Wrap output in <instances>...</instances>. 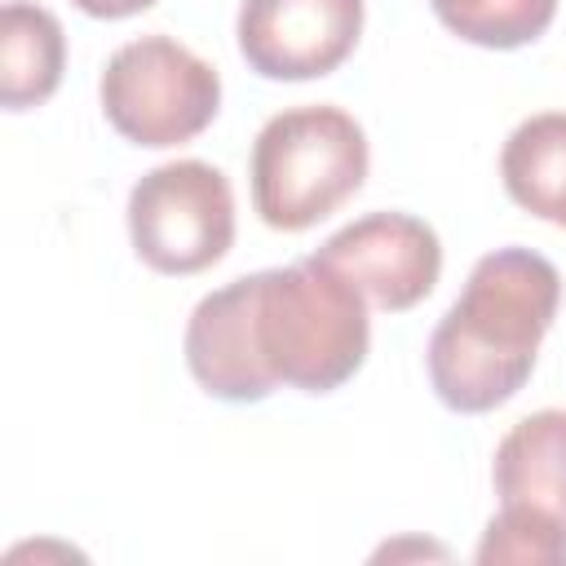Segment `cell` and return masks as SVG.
Returning a JSON list of instances; mask_svg holds the SVG:
<instances>
[{
    "mask_svg": "<svg viewBox=\"0 0 566 566\" xmlns=\"http://www.w3.org/2000/svg\"><path fill=\"white\" fill-rule=\"evenodd\" d=\"M371 146L363 124L327 102L265 119L252 142V208L270 230H310L367 181Z\"/></svg>",
    "mask_w": 566,
    "mask_h": 566,
    "instance_id": "obj_3",
    "label": "cell"
},
{
    "mask_svg": "<svg viewBox=\"0 0 566 566\" xmlns=\"http://www.w3.org/2000/svg\"><path fill=\"white\" fill-rule=\"evenodd\" d=\"M500 177L517 208L566 230V111L522 119L500 150Z\"/></svg>",
    "mask_w": 566,
    "mask_h": 566,
    "instance_id": "obj_11",
    "label": "cell"
},
{
    "mask_svg": "<svg viewBox=\"0 0 566 566\" xmlns=\"http://www.w3.org/2000/svg\"><path fill=\"white\" fill-rule=\"evenodd\" d=\"M102 111L111 128L146 150L195 142L221 111V75L172 35H137L106 57Z\"/></svg>",
    "mask_w": 566,
    "mask_h": 566,
    "instance_id": "obj_4",
    "label": "cell"
},
{
    "mask_svg": "<svg viewBox=\"0 0 566 566\" xmlns=\"http://www.w3.org/2000/svg\"><path fill=\"white\" fill-rule=\"evenodd\" d=\"M256 363L274 385L301 394L340 389L367 358V296L327 261L305 256L279 270L243 274Z\"/></svg>",
    "mask_w": 566,
    "mask_h": 566,
    "instance_id": "obj_2",
    "label": "cell"
},
{
    "mask_svg": "<svg viewBox=\"0 0 566 566\" xmlns=\"http://www.w3.org/2000/svg\"><path fill=\"white\" fill-rule=\"evenodd\" d=\"M234 35L261 80H318L358 49L363 0H243Z\"/></svg>",
    "mask_w": 566,
    "mask_h": 566,
    "instance_id": "obj_6",
    "label": "cell"
},
{
    "mask_svg": "<svg viewBox=\"0 0 566 566\" xmlns=\"http://www.w3.org/2000/svg\"><path fill=\"white\" fill-rule=\"evenodd\" d=\"M429 9L451 35L500 53L539 40L557 18V0H429Z\"/></svg>",
    "mask_w": 566,
    "mask_h": 566,
    "instance_id": "obj_12",
    "label": "cell"
},
{
    "mask_svg": "<svg viewBox=\"0 0 566 566\" xmlns=\"http://www.w3.org/2000/svg\"><path fill=\"white\" fill-rule=\"evenodd\" d=\"M314 256L340 270L367 305L389 314L420 305L442 274L438 230L411 212H367L340 226Z\"/></svg>",
    "mask_w": 566,
    "mask_h": 566,
    "instance_id": "obj_7",
    "label": "cell"
},
{
    "mask_svg": "<svg viewBox=\"0 0 566 566\" xmlns=\"http://www.w3.org/2000/svg\"><path fill=\"white\" fill-rule=\"evenodd\" d=\"M562 305V274L531 248L473 261L464 292L429 336V385L442 407L482 416L504 407L535 371L539 340Z\"/></svg>",
    "mask_w": 566,
    "mask_h": 566,
    "instance_id": "obj_1",
    "label": "cell"
},
{
    "mask_svg": "<svg viewBox=\"0 0 566 566\" xmlns=\"http://www.w3.org/2000/svg\"><path fill=\"white\" fill-rule=\"evenodd\" d=\"M128 239L155 274H199L234 243V190L203 159H172L128 190Z\"/></svg>",
    "mask_w": 566,
    "mask_h": 566,
    "instance_id": "obj_5",
    "label": "cell"
},
{
    "mask_svg": "<svg viewBox=\"0 0 566 566\" xmlns=\"http://www.w3.org/2000/svg\"><path fill=\"white\" fill-rule=\"evenodd\" d=\"M66 66L62 22L31 0H9L0 9V102L4 111L44 106Z\"/></svg>",
    "mask_w": 566,
    "mask_h": 566,
    "instance_id": "obj_10",
    "label": "cell"
},
{
    "mask_svg": "<svg viewBox=\"0 0 566 566\" xmlns=\"http://www.w3.org/2000/svg\"><path fill=\"white\" fill-rule=\"evenodd\" d=\"M495 495L566 526V411L544 407L522 416L495 447Z\"/></svg>",
    "mask_w": 566,
    "mask_h": 566,
    "instance_id": "obj_9",
    "label": "cell"
},
{
    "mask_svg": "<svg viewBox=\"0 0 566 566\" xmlns=\"http://www.w3.org/2000/svg\"><path fill=\"white\" fill-rule=\"evenodd\" d=\"M186 367L203 394L221 402H261L279 385L261 371L248 327V287L243 279L208 292L186 323Z\"/></svg>",
    "mask_w": 566,
    "mask_h": 566,
    "instance_id": "obj_8",
    "label": "cell"
},
{
    "mask_svg": "<svg viewBox=\"0 0 566 566\" xmlns=\"http://www.w3.org/2000/svg\"><path fill=\"white\" fill-rule=\"evenodd\" d=\"M75 9H84L88 18H106V22H115V18H133V13H146L155 0H71Z\"/></svg>",
    "mask_w": 566,
    "mask_h": 566,
    "instance_id": "obj_14",
    "label": "cell"
},
{
    "mask_svg": "<svg viewBox=\"0 0 566 566\" xmlns=\"http://www.w3.org/2000/svg\"><path fill=\"white\" fill-rule=\"evenodd\" d=\"M482 566L491 562H517V566H566V526L553 517L522 509V504H500V513L486 522L478 553Z\"/></svg>",
    "mask_w": 566,
    "mask_h": 566,
    "instance_id": "obj_13",
    "label": "cell"
}]
</instances>
